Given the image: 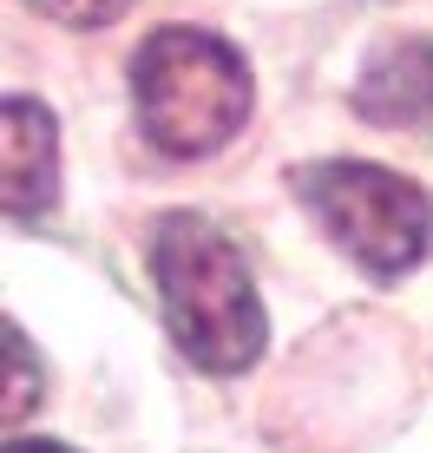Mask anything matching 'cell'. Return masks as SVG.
<instances>
[{
    "mask_svg": "<svg viewBox=\"0 0 433 453\" xmlns=\"http://www.w3.org/2000/svg\"><path fill=\"white\" fill-rule=\"evenodd\" d=\"M7 453H72V447H59V441H7Z\"/></svg>",
    "mask_w": 433,
    "mask_h": 453,
    "instance_id": "ba28073f",
    "label": "cell"
},
{
    "mask_svg": "<svg viewBox=\"0 0 433 453\" xmlns=\"http://www.w3.org/2000/svg\"><path fill=\"white\" fill-rule=\"evenodd\" d=\"M132 105L164 158H210L250 119V66L204 27H158L132 59Z\"/></svg>",
    "mask_w": 433,
    "mask_h": 453,
    "instance_id": "7a4b0ae2",
    "label": "cell"
},
{
    "mask_svg": "<svg viewBox=\"0 0 433 453\" xmlns=\"http://www.w3.org/2000/svg\"><path fill=\"white\" fill-rule=\"evenodd\" d=\"M59 197V125L40 99H7V217L40 224Z\"/></svg>",
    "mask_w": 433,
    "mask_h": 453,
    "instance_id": "277c9868",
    "label": "cell"
},
{
    "mask_svg": "<svg viewBox=\"0 0 433 453\" xmlns=\"http://www.w3.org/2000/svg\"><path fill=\"white\" fill-rule=\"evenodd\" d=\"M361 112L368 119H421L433 112V34L388 46L361 80Z\"/></svg>",
    "mask_w": 433,
    "mask_h": 453,
    "instance_id": "5b68a950",
    "label": "cell"
},
{
    "mask_svg": "<svg viewBox=\"0 0 433 453\" xmlns=\"http://www.w3.org/2000/svg\"><path fill=\"white\" fill-rule=\"evenodd\" d=\"M7 349H13V388H7V420H20L34 401H27V342L20 329H7Z\"/></svg>",
    "mask_w": 433,
    "mask_h": 453,
    "instance_id": "52a82bcc",
    "label": "cell"
},
{
    "mask_svg": "<svg viewBox=\"0 0 433 453\" xmlns=\"http://www.w3.org/2000/svg\"><path fill=\"white\" fill-rule=\"evenodd\" d=\"M151 283L178 349L210 374H237L262 349V303L243 250L216 224L178 211L151 230Z\"/></svg>",
    "mask_w": 433,
    "mask_h": 453,
    "instance_id": "6da1fadb",
    "label": "cell"
},
{
    "mask_svg": "<svg viewBox=\"0 0 433 453\" xmlns=\"http://www.w3.org/2000/svg\"><path fill=\"white\" fill-rule=\"evenodd\" d=\"M296 191L315 211V224L335 237V250L354 257L368 276H407L433 250V204L400 171L361 158H322L296 178Z\"/></svg>",
    "mask_w": 433,
    "mask_h": 453,
    "instance_id": "3957f363",
    "label": "cell"
},
{
    "mask_svg": "<svg viewBox=\"0 0 433 453\" xmlns=\"http://www.w3.org/2000/svg\"><path fill=\"white\" fill-rule=\"evenodd\" d=\"M27 7H40L46 20H66V27H105V20H118L132 0H27Z\"/></svg>",
    "mask_w": 433,
    "mask_h": 453,
    "instance_id": "8992f818",
    "label": "cell"
}]
</instances>
